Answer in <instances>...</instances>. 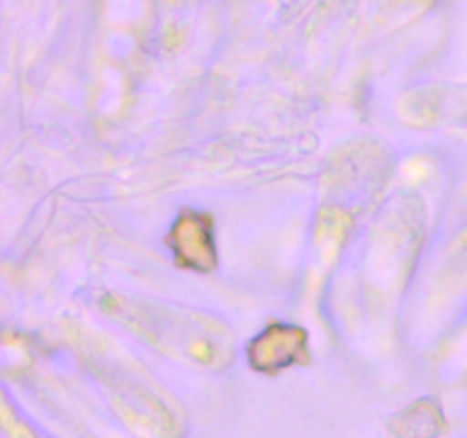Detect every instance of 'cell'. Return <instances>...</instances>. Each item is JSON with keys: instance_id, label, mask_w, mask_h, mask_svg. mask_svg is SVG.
I'll list each match as a JSON object with an SVG mask.
<instances>
[{"instance_id": "7a4b0ae2", "label": "cell", "mask_w": 467, "mask_h": 438, "mask_svg": "<svg viewBox=\"0 0 467 438\" xmlns=\"http://www.w3.org/2000/svg\"><path fill=\"white\" fill-rule=\"evenodd\" d=\"M167 245L178 267L208 274L217 267L213 217L196 210H182L167 235Z\"/></svg>"}, {"instance_id": "3957f363", "label": "cell", "mask_w": 467, "mask_h": 438, "mask_svg": "<svg viewBox=\"0 0 467 438\" xmlns=\"http://www.w3.org/2000/svg\"><path fill=\"white\" fill-rule=\"evenodd\" d=\"M308 360V333L292 324H269L249 342V363L258 372L276 374Z\"/></svg>"}, {"instance_id": "6da1fadb", "label": "cell", "mask_w": 467, "mask_h": 438, "mask_svg": "<svg viewBox=\"0 0 467 438\" xmlns=\"http://www.w3.org/2000/svg\"><path fill=\"white\" fill-rule=\"evenodd\" d=\"M105 310L119 322L132 327L158 349L192 363L217 368L231 356V336L217 319L203 313L153 301H132L108 297Z\"/></svg>"}]
</instances>
